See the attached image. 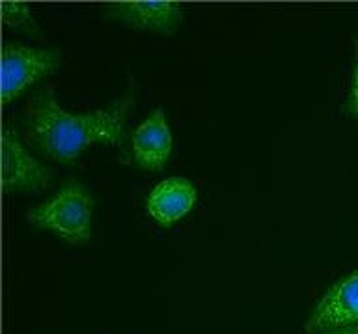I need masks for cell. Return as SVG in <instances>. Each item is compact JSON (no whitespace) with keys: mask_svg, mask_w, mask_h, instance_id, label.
I'll list each match as a JSON object with an SVG mask.
<instances>
[{"mask_svg":"<svg viewBox=\"0 0 358 334\" xmlns=\"http://www.w3.org/2000/svg\"><path fill=\"white\" fill-rule=\"evenodd\" d=\"M131 105L129 94L106 109L71 114L58 105L55 88L47 86L32 95L24 109L27 142L58 162H73L92 144L122 146Z\"/></svg>","mask_w":358,"mask_h":334,"instance_id":"6da1fadb","label":"cell"},{"mask_svg":"<svg viewBox=\"0 0 358 334\" xmlns=\"http://www.w3.org/2000/svg\"><path fill=\"white\" fill-rule=\"evenodd\" d=\"M94 198L83 185H64L58 195L27 213V221L39 230H49L71 245H86L92 239Z\"/></svg>","mask_w":358,"mask_h":334,"instance_id":"7a4b0ae2","label":"cell"},{"mask_svg":"<svg viewBox=\"0 0 358 334\" xmlns=\"http://www.w3.org/2000/svg\"><path fill=\"white\" fill-rule=\"evenodd\" d=\"M60 50L6 43L2 47V103H10L39 78L58 71Z\"/></svg>","mask_w":358,"mask_h":334,"instance_id":"3957f363","label":"cell"},{"mask_svg":"<svg viewBox=\"0 0 358 334\" xmlns=\"http://www.w3.org/2000/svg\"><path fill=\"white\" fill-rule=\"evenodd\" d=\"M55 170L36 161L22 146L15 127L2 129V189L4 193H43L52 185Z\"/></svg>","mask_w":358,"mask_h":334,"instance_id":"277c9868","label":"cell"},{"mask_svg":"<svg viewBox=\"0 0 358 334\" xmlns=\"http://www.w3.org/2000/svg\"><path fill=\"white\" fill-rule=\"evenodd\" d=\"M105 19L122 22L134 30L172 36L185 19L183 8L178 2L151 0V2H114L105 10Z\"/></svg>","mask_w":358,"mask_h":334,"instance_id":"5b68a950","label":"cell"},{"mask_svg":"<svg viewBox=\"0 0 358 334\" xmlns=\"http://www.w3.org/2000/svg\"><path fill=\"white\" fill-rule=\"evenodd\" d=\"M358 321V269L330 286L313 307L306 321L308 333L341 329Z\"/></svg>","mask_w":358,"mask_h":334,"instance_id":"8992f818","label":"cell"},{"mask_svg":"<svg viewBox=\"0 0 358 334\" xmlns=\"http://www.w3.org/2000/svg\"><path fill=\"white\" fill-rule=\"evenodd\" d=\"M172 153V133L166 123V116L161 106L151 112V116L142 122L133 133L134 162L142 170L161 172L166 167Z\"/></svg>","mask_w":358,"mask_h":334,"instance_id":"52a82bcc","label":"cell"},{"mask_svg":"<svg viewBox=\"0 0 358 334\" xmlns=\"http://www.w3.org/2000/svg\"><path fill=\"white\" fill-rule=\"evenodd\" d=\"M196 204V187L187 178H168L151 190L145 209L157 223L172 226Z\"/></svg>","mask_w":358,"mask_h":334,"instance_id":"ba28073f","label":"cell"},{"mask_svg":"<svg viewBox=\"0 0 358 334\" xmlns=\"http://www.w3.org/2000/svg\"><path fill=\"white\" fill-rule=\"evenodd\" d=\"M2 22L6 27L17 28V30L27 32L28 36L41 39L38 22L28 10V6L22 4V2H10V0L2 2Z\"/></svg>","mask_w":358,"mask_h":334,"instance_id":"9c48e42d","label":"cell"},{"mask_svg":"<svg viewBox=\"0 0 358 334\" xmlns=\"http://www.w3.org/2000/svg\"><path fill=\"white\" fill-rule=\"evenodd\" d=\"M343 111L347 114H351L358 122V45H357V58H355V69H352V83H351V92L347 97V103L343 106Z\"/></svg>","mask_w":358,"mask_h":334,"instance_id":"30bf717a","label":"cell"},{"mask_svg":"<svg viewBox=\"0 0 358 334\" xmlns=\"http://www.w3.org/2000/svg\"><path fill=\"white\" fill-rule=\"evenodd\" d=\"M327 334H358V327L357 325H349V327H341V329H334L330 330Z\"/></svg>","mask_w":358,"mask_h":334,"instance_id":"8fae6325","label":"cell"}]
</instances>
